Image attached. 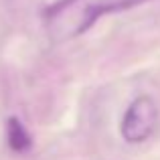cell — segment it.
<instances>
[{"mask_svg": "<svg viewBox=\"0 0 160 160\" xmlns=\"http://www.w3.org/2000/svg\"><path fill=\"white\" fill-rule=\"evenodd\" d=\"M158 106L150 95H138L122 118L120 134L128 144H142L146 142L158 128Z\"/></svg>", "mask_w": 160, "mask_h": 160, "instance_id": "6da1fadb", "label": "cell"}, {"mask_svg": "<svg viewBox=\"0 0 160 160\" xmlns=\"http://www.w3.org/2000/svg\"><path fill=\"white\" fill-rule=\"evenodd\" d=\"M6 140L10 150H14V152H27L32 146L31 134L18 118H8L6 120Z\"/></svg>", "mask_w": 160, "mask_h": 160, "instance_id": "7a4b0ae2", "label": "cell"}]
</instances>
